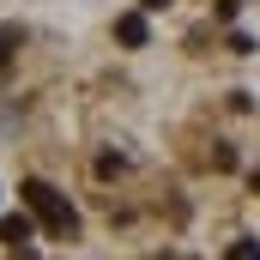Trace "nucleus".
I'll list each match as a JSON object with an SVG mask.
<instances>
[{"instance_id": "5", "label": "nucleus", "mask_w": 260, "mask_h": 260, "mask_svg": "<svg viewBox=\"0 0 260 260\" xmlns=\"http://www.w3.org/2000/svg\"><path fill=\"white\" fill-rule=\"evenodd\" d=\"M12 49H18V30L6 24V30H0V73H6V61H12Z\"/></svg>"}, {"instance_id": "1", "label": "nucleus", "mask_w": 260, "mask_h": 260, "mask_svg": "<svg viewBox=\"0 0 260 260\" xmlns=\"http://www.w3.org/2000/svg\"><path fill=\"white\" fill-rule=\"evenodd\" d=\"M18 200H24V212H30V218H43V230H49V236H73V230H79L73 206H67L49 182H37V176H30V182L18 188Z\"/></svg>"}, {"instance_id": "7", "label": "nucleus", "mask_w": 260, "mask_h": 260, "mask_svg": "<svg viewBox=\"0 0 260 260\" xmlns=\"http://www.w3.org/2000/svg\"><path fill=\"white\" fill-rule=\"evenodd\" d=\"M254 194H260V176H254Z\"/></svg>"}, {"instance_id": "6", "label": "nucleus", "mask_w": 260, "mask_h": 260, "mask_svg": "<svg viewBox=\"0 0 260 260\" xmlns=\"http://www.w3.org/2000/svg\"><path fill=\"white\" fill-rule=\"evenodd\" d=\"M145 6H151V12H157V6H170V0H145Z\"/></svg>"}, {"instance_id": "3", "label": "nucleus", "mask_w": 260, "mask_h": 260, "mask_svg": "<svg viewBox=\"0 0 260 260\" xmlns=\"http://www.w3.org/2000/svg\"><path fill=\"white\" fill-rule=\"evenodd\" d=\"M115 37H121L127 49H145V18H139V12H121V18H115Z\"/></svg>"}, {"instance_id": "4", "label": "nucleus", "mask_w": 260, "mask_h": 260, "mask_svg": "<svg viewBox=\"0 0 260 260\" xmlns=\"http://www.w3.org/2000/svg\"><path fill=\"white\" fill-rule=\"evenodd\" d=\"M224 260H260V242L242 236V242H230V254H224Z\"/></svg>"}, {"instance_id": "2", "label": "nucleus", "mask_w": 260, "mask_h": 260, "mask_svg": "<svg viewBox=\"0 0 260 260\" xmlns=\"http://www.w3.org/2000/svg\"><path fill=\"white\" fill-rule=\"evenodd\" d=\"M30 230H37V224H30V212H0V242H6V248H24V242H30Z\"/></svg>"}]
</instances>
